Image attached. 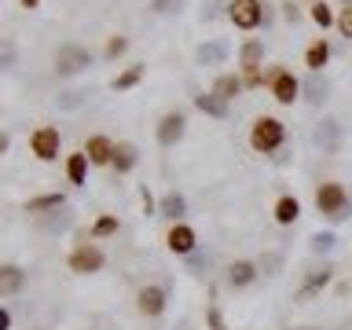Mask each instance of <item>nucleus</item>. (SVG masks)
<instances>
[{
  "instance_id": "1",
  "label": "nucleus",
  "mask_w": 352,
  "mask_h": 330,
  "mask_svg": "<svg viewBox=\"0 0 352 330\" xmlns=\"http://www.w3.org/2000/svg\"><path fill=\"white\" fill-rule=\"evenodd\" d=\"M283 143H286V125H283L279 118L261 114L250 125V147L257 151V154H272V151H279Z\"/></svg>"
},
{
  "instance_id": "2",
  "label": "nucleus",
  "mask_w": 352,
  "mask_h": 330,
  "mask_svg": "<svg viewBox=\"0 0 352 330\" xmlns=\"http://www.w3.org/2000/svg\"><path fill=\"white\" fill-rule=\"evenodd\" d=\"M316 209L330 220H345L349 217V191L338 180H323L316 187Z\"/></svg>"
},
{
  "instance_id": "3",
  "label": "nucleus",
  "mask_w": 352,
  "mask_h": 330,
  "mask_svg": "<svg viewBox=\"0 0 352 330\" xmlns=\"http://www.w3.org/2000/svg\"><path fill=\"white\" fill-rule=\"evenodd\" d=\"M264 85H268V92L279 107H294V99L301 96V81H297L286 66H272V70L264 74Z\"/></svg>"
},
{
  "instance_id": "4",
  "label": "nucleus",
  "mask_w": 352,
  "mask_h": 330,
  "mask_svg": "<svg viewBox=\"0 0 352 330\" xmlns=\"http://www.w3.org/2000/svg\"><path fill=\"white\" fill-rule=\"evenodd\" d=\"M103 264H107V253L96 242H77L70 250V257H66V268L77 275H96V272H103Z\"/></svg>"
},
{
  "instance_id": "5",
  "label": "nucleus",
  "mask_w": 352,
  "mask_h": 330,
  "mask_svg": "<svg viewBox=\"0 0 352 330\" xmlns=\"http://www.w3.org/2000/svg\"><path fill=\"white\" fill-rule=\"evenodd\" d=\"M92 66V52L81 48V44H63L59 52H55V74L59 77H77L81 70Z\"/></svg>"
},
{
  "instance_id": "6",
  "label": "nucleus",
  "mask_w": 352,
  "mask_h": 330,
  "mask_svg": "<svg viewBox=\"0 0 352 330\" xmlns=\"http://www.w3.org/2000/svg\"><path fill=\"white\" fill-rule=\"evenodd\" d=\"M59 147H63V140H59V129L55 125H37L30 132V154L37 162H55L59 158Z\"/></svg>"
},
{
  "instance_id": "7",
  "label": "nucleus",
  "mask_w": 352,
  "mask_h": 330,
  "mask_svg": "<svg viewBox=\"0 0 352 330\" xmlns=\"http://www.w3.org/2000/svg\"><path fill=\"white\" fill-rule=\"evenodd\" d=\"M261 63H264V44H261V41H246V44L239 48V70H242V81H246V88L264 85Z\"/></svg>"
},
{
  "instance_id": "8",
  "label": "nucleus",
  "mask_w": 352,
  "mask_h": 330,
  "mask_svg": "<svg viewBox=\"0 0 352 330\" xmlns=\"http://www.w3.org/2000/svg\"><path fill=\"white\" fill-rule=\"evenodd\" d=\"M228 19L235 22V30H257L264 22V4L261 0H231L228 4Z\"/></svg>"
},
{
  "instance_id": "9",
  "label": "nucleus",
  "mask_w": 352,
  "mask_h": 330,
  "mask_svg": "<svg viewBox=\"0 0 352 330\" xmlns=\"http://www.w3.org/2000/svg\"><path fill=\"white\" fill-rule=\"evenodd\" d=\"M184 132H187V114L184 110H165L158 129H154V136H158L162 147H176V143L184 140Z\"/></svg>"
},
{
  "instance_id": "10",
  "label": "nucleus",
  "mask_w": 352,
  "mask_h": 330,
  "mask_svg": "<svg viewBox=\"0 0 352 330\" xmlns=\"http://www.w3.org/2000/svg\"><path fill=\"white\" fill-rule=\"evenodd\" d=\"M165 301H169L165 286L147 283V286H140V290H136V312H140L143 319H158V316L165 312Z\"/></svg>"
},
{
  "instance_id": "11",
  "label": "nucleus",
  "mask_w": 352,
  "mask_h": 330,
  "mask_svg": "<svg viewBox=\"0 0 352 330\" xmlns=\"http://www.w3.org/2000/svg\"><path fill=\"white\" fill-rule=\"evenodd\" d=\"M165 246H169V253H176V257H191L195 246H198V235L191 224H184V220H176V224L165 231Z\"/></svg>"
},
{
  "instance_id": "12",
  "label": "nucleus",
  "mask_w": 352,
  "mask_h": 330,
  "mask_svg": "<svg viewBox=\"0 0 352 330\" xmlns=\"http://www.w3.org/2000/svg\"><path fill=\"white\" fill-rule=\"evenodd\" d=\"M312 143H316L323 154H338V151H341V125H338L334 118H323V121L316 125V132H312Z\"/></svg>"
},
{
  "instance_id": "13",
  "label": "nucleus",
  "mask_w": 352,
  "mask_h": 330,
  "mask_svg": "<svg viewBox=\"0 0 352 330\" xmlns=\"http://www.w3.org/2000/svg\"><path fill=\"white\" fill-rule=\"evenodd\" d=\"M114 147H118V143L110 140V136L96 132V136H88L85 154H88V162H92V165H110V162H114Z\"/></svg>"
},
{
  "instance_id": "14",
  "label": "nucleus",
  "mask_w": 352,
  "mask_h": 330,
  "mask_svg": "<svg viewBox=\"0 0 352 330\" xmlns=\"http://www.w3.org/2000/svg\"><path fill=\"white\" fill-rule=\"evenodd\" d=\"M327 63H330V41H327V37H316V41L305 48V66H308V74H323Z\"/></svg>"
},
{
  "instance_id": "15",
  "label": "nucleus",
  "mask_w": 352,
  "mask_h": 330,
  "mask_svg": "<svg viewBox=\"0 0 352 330\" xmlns=\"http://www.w3.org/2000/svg\"><path fill=\"white\" fill-rule=\"evenodd\" d=\"M136 162H140V151H136V143H129V140H118V147H114V162H110V169H114L118 176H125L129 169H136Z\"/></svg>"
},
{
  "instance_id": "16",
  "label": "nucleus",
  "mask_w": 352,
  "mask_h": 330,
  "mask_svg": "<svg viewBox=\"0 0 352 330\" xmlns=\"http://www.w3.org/2000/svg\"><path fill=\"white\" fill-rule=\"evenodd\" d=\"M272 213H275V224L290 228V224H297V217H301V202H297L294 195H279L272 206Z\"/></svg>"
},
{
  "instance_id": "17",
  "label": "nucleus",
  "mask_w": 352,
  "mask_h": 330,
  "mask_svg": "<svg viewBox=\"0 0 352 330\" xmlns=\"http://www.w3.org/2000/svg\"><path fill=\"white\" fill-rule=\"evenodd\" d=\"M242 88H246V81H242L239 74H220L217 81H213V88H209V92H213V96H220L224 103H231L235 96H242Z\"/></svg>"
},
{
  "instance_id": "18",
  "label": "nucleus",
  "mask_w": 352,
  "mask_h": 330,
  "mask_svg": "<svg viewBox=\"0 0 352 330\" xmlns=\"http://www.w3.org/2000/svg\"><path fill=\"white\" fill-rule=\"evenodd\" d=\"M22 283H26V272H22L19 264H4V268H0V297L19 294Z\"/></svg>"
},
{
  "instance_id": "19",
  "label": "nucleus",
  "mask_w": 352,
  "mask_h": 330,
  "mask_svg": "<svg viewBox=\"0 0 352 330\" xmlns=\"http://www.w3.org/2000/svg\"><path fill=\"white\" fill-rule=\"evenodd\" d=\"M88 154L85 151H74V154H66V180H70L74 187H81L85 184V176H88Z\"/></svg>"
},
{
  "instance_id": "20",
  "label": "nucleus",
  "mask_w": 352,
  "mask_h": 330,
  "mask_svg": "<svg viewBox=\"0 0 352 330\" xmlns=\"http://www.w3.org/2000/svg\"><path fill=\"white\" fill-rule=\"evenodd\" d=\"M66 206V195L63 191H52V195H37V198H30L26 202V213H55V209H63Z\"/></svg>"
},
{
  "instance_id": "21",
  "label": "nucleus",
  "mask_w": 352,
  "mask_h": 330,
  "mask_svg": "<svg viewBox=\"0 0 352 330\" xmlns=\"http://www.w3.org/2000/svg\"><path fill=\"white\" fill-rule=\"evenodd\" d=\"M158 213H162V217H169L173 224H176V220H184V213H187L184 195H180V191H165V195H162V202H158Z\"/></svg>"
},
{
  "instance_id": "22",
  "label": "nucleus",
  "mask_w": 352,
  "mask_h": 330,
  "mask_svg": "<svg viewBox=\"0 0 352 330\" xmlns=\"http://www.w3.org/2000/svg\"><path fill=\"white\" fill-rule=\"evenodd\" d=\"M143 74H147V66H143V63H132L129 70H121L114 81H110V88H114V92H129V88H136V85L143 81Z\"/></svg>"
},
{
  "instance_id": "23",
  "label": "nucleus",
  "mask_w": 352,
  "mask_h": 330,
  "mask_svg": "<svg viewBox=\"0 0 352 330\" xmlns=\"http://www.w3.org/2000/svg\"><path fill=\"white\" fill-rule=\"evenodd\" d=\"M253 279H257V264L253 261H231V268H228V283L231 286H250Z\"/></svg>"
},
{
  "instance_id": "24",
  "label": "nucleus",
  "mask_w": 352,
  "mask_h": 330,
  "mask_svg": "<svg viewBox=\"0 0 352 330\" xmlns=\"http://www.w3.org/2000/svg\"><path fill=\"white\" fill-rule=\"evenodd\" d=\"M195 59L202 63V66H217V63H224V59H228V44H220V41H213V44H198Z\"/></svg>"
},
{
  "instance_id": "25",
  "label": "nucleus",
  "mask_w": 352,
  "mask_h": 330,
  "mask_svg": "<svg viewBox=\"0 0 352 330\" xmlns=\"http://www.w3.org/2000/svg\"><path fill=\"white\" fill-rule=\"evenodd\" d=\"M195 107L202 110V114H209V118H228V103H224L220 96H213V92L195 96Z\"/></svg>"
},
{
  "instance_id": "26",
  "label": "nucleus",
  "mask_w": 352,
  "mask_h": 330,
  "mask_svg": "<svg viewBox=\"0 0 352 330\" xmlns=\"http://www.w3.org/2000/svg\"><path fill=\"white\" fill-rule=\"evenodd\" d=\"M330 275H334L330 268H323V272H308L305 286H301V290H297V301H308V297H312V294H319V290H323V286L330 283Z\"/></svg>"
},
{
  "instance_id": "27",
  "label": "nucleus",
  "mask_w": 352,
  "mask_h": 330,
  "mask_svg": "<svg viewBox=\"0 0 352 330\" xmlns=\"http://www.w3.org/2000/svg\"><path fill=\"white\" fill-rule=\"evenodd\" d=\"M308 15H312V22L319 30H330V26H338V15H334V8L327 4V0H316L312 8H308Z\"/></svg>"
},
{
  "instance_id": "28",
  "label": "nucleus",
  "mask_w": 352,
  "mask_h": 330,
  "mask_svg": "<svg viewBox=\"0 0 352 330\" xmlns=\"http://www.w3.org/2000/svg\"><path fill=\"white\" fill-rule=\"evenodd\" d=\"M301 92H305V99H308V103H323V99H327V81H323V77H319V74H308V81L301 85Z\"/></svg>"
},
{
  "instance_id": "29",
  "label": "nucleus",
  "mask_w": 352,
  "mask_h": 330,
  "mask_svg": "<svg viewBox=\"0 0 352 330\" xmlns=\"http://www.w3.org/2000/svg\"><path fill=\"white\" fill-rule=\"evenodd\" d=\"M70 224H74V213H70L66 206H63V209H55L52 217H44V220H41V228H48V231H66Z\"/></svg>"
},
{
  "instance_id": "30",
  "label": "nucleus",
  "mask_w": 352,
  "mask_h": 330,
  "mask_svg": "<svg viewBox=\"0 0 352 330\" xmlns=\"http://www.w3.org/2000/svg\"><path fill=\"white\" fill-rule=\"evenodd\" d=\"M334 246H338L334 231H316V235L308 239V250H312V253H330Z\"/></svg>"
},
{
  "instance_id": "31",
  "label": "nucleus",
  "mask_w": 352,
  "mask_h": 330,
  "mask_svg": "<svg viewBox=\"0 0 352 330\" xmlns=\"http://www.w3.org/2000/svg\"><path fill=\"white\" fill-rule=\"evenodd\" d=\"M118 228H121L118 217L107 213V217H99L96 224H92V239H110V235H118Z\"/></svg>"
},
{
  "instance_id": "32",
  "label": "nucleus",
  "mask_w": 352,
  "mask_h": 330,
  "mask_svg": "<svg viewBox=\"0 0 352 330\" xmlns=\"http://www.w3.org/2000/svg\"><path fill=\"white\" fill-rule=\"evenodd\" d=\"M338 33L352 41V0H345V4H341V11H338Z\"/></svg>"
},
{
  "instance_id": "33",
  "label": "nucleus",
  "mask_w": 352,
  "mask_h": 330,
  "mask_svg": "<svg viewBox=\"0 0 352 330\" xmlns=\"http://www.w3.org/2000/svg\"><path fill=\"white\" fill-rule=\"evenodd\" d=\"M125 48H129V37H121V33H114V37L107 41V52H103V55H107V59H118V55L125 52Z\"/></svg>"
},
{
  "instance_id": "34",
  "label": "nucleus",
  "mask_w": 352,
  "mask_h": 330,
  "mask_svg": "<svg viewBox=\"0 0 352 330\" xmlns=\"http://www.w3.org/2000/svg\"><path fill=\"white\" fill-rule=\"evenodd\" d=\"M283 19H286V22H294V26L301 22V11L294 8V0H283Z\"/></svg>"
},
{
  "instance_id": "35",
  "label": "nucleus",
  "mask_w": 352,
  "mask_h": 330,
  "mask_svg": "<svg viewBox=\"0 0 352 330\" xmlns=\"http://www.w3.org/2000/svg\"><path fill=\"white\" fill-rule=\"evenodd\" d=\"M77 103H81V92H63V96H59V107H63V110H74Z\"/></svg>"
},
{
  "instance_id": "36",
  "label": "nucleus",
  "mask_w": 352,
  "mask_h": 330,
  "mask_svg": "<svg viewBox=\"0 0 352 330\" xmlns=\"http://www.w3.org/2000/svg\"><path fill=\"white\" fill-rule=\"evenodd\" d=\"M140 202H143V213H158V206H154V198H151V191H147V187H143V191H140Z\"/></svg>"
},
{
  "instance_id": "37",
  "label": "nucleus",
  "mask_w": 352,
  "mask_h": 330,
  "mask_svg": "<svg viewBox=\"0 0 352 330\" xmlns=\"http://www.w3.org/2000/svg\"><path fill=\"white\" fill-rule=\"evenodd\" d=\"M0 330H11V308H0Z\"/></svg>"
},
{
  "instance_id": "38",
  "label": "nucleus",
  "mask_w": 352,
  "mask_h": 330,
  "mask_svg": "<svg viewBox=\"0 0 352 330\" xmlns=\"http://www.w3.org/2000/svg\"><path fill=\"white\" fill-rule=\"evenodd\" d=\"M11 59H15V48H11V44H4V66H11Z\"/></svg>"
},
{
  "instance_id": "39",
  "label": "nucleus",
  "mask_w": 352,
  "mask_h": 330,
  "mask_svg": "<svg viewBox=\"0 0 352 330\" xmlns=\"http://www.w3.org/2000/svg\"><path fill=\"white\" fill-rule=\"evenodd\" d=\"M169 4H173V0H154V11L162 15V11H169Z\"/></svg>"
},
{
  "instance_id": "40",
  "label": "nucleus",
  "mask_w": 352,
  "mask_h": 330,
  "mask_svg": "<svg viewBox=\"0 0 352 330\" xmlns=\"http://www.w3.org/2000/svg\"><path fill=\"white\" fill-rule=\"evenodd\" d=\"M19 8H26V11H33V8H41V0H19Z\"/></svg>"
},
{
  "instance_id": "41",
  "label": "nucleus",
  "mask_w": 352,
  "mask_h": 330,
  "mask_svg": "<svg viewBox=\"0 0 352 330\" xmlns=\"http://www.w3.org/2000/svg\"><path fill=\"white\" fill-rule=\"evenodd\" d=\"M308 4H316V0H308Z\"/></svg>"
}]
</instances>
